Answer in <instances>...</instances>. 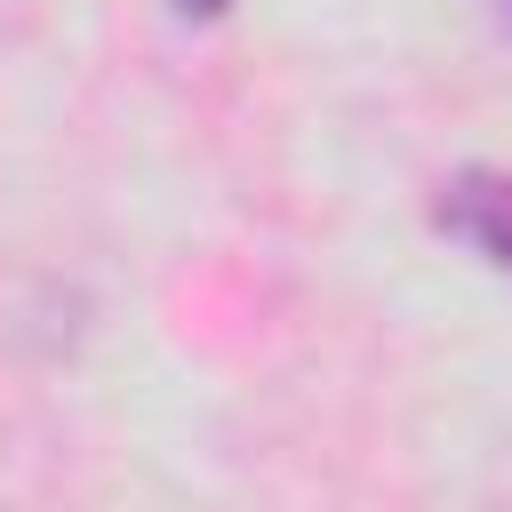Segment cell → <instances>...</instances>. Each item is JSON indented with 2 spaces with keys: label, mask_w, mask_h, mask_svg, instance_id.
Masks as SVG:
<instances>
[{
  "label": "cell",
  "mask_w": 512,
  "mask_h": 512,
  "mask_svg": "<svg viewBox=\"0 0 512 512\" xmlns=\"http://www.w3.org/2000/svg\"><path fill=\"white\" fill-rule=\"evenodd\" d=\"M168 8H176V16H184V24H216V16H224V8H232V0H168Z\"/></svg>",
  "instance_id": "cell-2"
},
{
  "label": "cell",
  "mask_w": 512,
  "mask_h": 512,
  "mask_svg": "<svg viewBox=\"0 0 512 512\" xmlns=\"http://www.w3.org/2000/svg\"><path fill=\"white\" fill-rule=\"evenodd\" d=\"M488 8H496V24H504V32H512V0H488Z\"/></svg>",
  "instance_id": "cell-3"
},
{
  "label": "cell",
  "mask_w": 512,
  "mask_h": 512,
  "mask_svg": "<svg viewBox=\"0 0 512 512\" xmlns=\"http://www.w3.org/2000/svg\"><path fill=\"white\" fill-rule=\"evenodd\" d=\"M432 224L464 240L480 264L512 272V168H456L432 200Z\"/></svg>",
  "instance_id": "cell-1"
}]
</instances>
